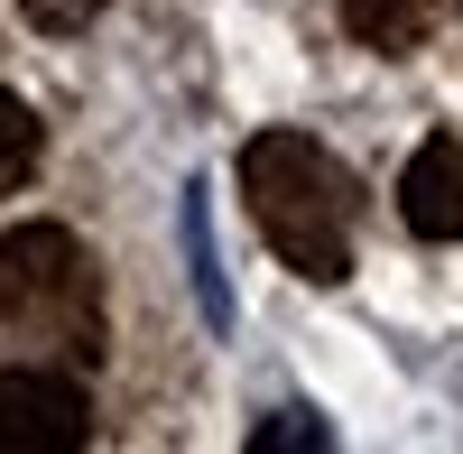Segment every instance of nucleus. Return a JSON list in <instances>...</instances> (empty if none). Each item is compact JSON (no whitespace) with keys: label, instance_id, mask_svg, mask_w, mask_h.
I'll return each instance as SVG.
<instances>
[{"label":"nucleus","instance_id":"obj_3","mask_svg":"<svg viewBox=\"0 0 463 454\" xmlns=\"http://www.w3.org/2000/svg\"><path fill=\"white\" fill-rule=\"evenodd\" d=\"M93 445V399L65 371H0V454H74Z\"/></svg>","mask_w":463,"mask_h":454},{"label":"nucleus","instance_id":"obj_6","mask_svg":"<svg viewBox=\"0 0 463 454\" xmlns=\"http://www.w3.org/2000/svg\"><path fill=\"white\" fill-rule=\"evenodd\" d=\"M37 158H47V130H37V111H28L10 84H0V195H10V185H28Z\"/></svg>","mask_w":463,"mask_h":454},{"label":"nucleus","instance_id":"obj_8","mask_svg":"<svg viewBox=\"0 0 463 454\" xmlns=\"http://www.w3.org/2000/svg\"><path fill=\"white\" fill-rule=\"evenodd\" d=\"M28 10V28H47V37H74V28H93L111 0H19Z\"/></svg>","mask_w":463,"mask_h":454},{"label":"nucleus","instance_id":"obj_4","mask_svg":"<svg viewBox=\"0 0 463 454\" xmlns=\"http://www.w3.org/2000/svg\"><path fill=\"white\" fill-rule=\"evenodd\" d=\"M399 213H408L417 241H463V139H454V130H436V139L408 158Z\"/></svg>","mask_w":463,"mask_h":454},{"label":"nucleus","instance_id":"obj_2","mask_svg":"<svg viewBox=\"0 0 463 454\" xmlns=\"http://www.w3.org/2000/svg\"><path fill=\"white\" fill-rule=\"evenodd\" d=\"M0 325L56 344L65 362L102 353V279L65 222H10L0 232Z\"/></svg>","mask_w":463,"mask_h":454},{"label":"nucleus","instance_id":"obj_1","mask_svg":"<svg viewBox=\"0 0 463 454\" xmlns=\"http://www.w3.org/2000/svg\"><path fill=\"white\" fill-rule=\"evenodd\" d=\"M241 204L260 241L288 260L297 279H353V222H362V176L306 130H260L241 148Z\"/></svg>","mask_w":463,"mask_h":454},{"label":"nucleus","instance_id":"obj_5","mask_svg":"<svg viewBox=\"0 0 463 454\" xmlns=\"http://www.w3.org/2000/svg\"><path fill=\"white\" fill-rule=\"evenodd\" d=\"M343 28H353L371 56H417L427 28H436V0H343Z\"/></svg>","mask_w":463,"mask_h":454},{"label":"nucleus","instance_id":"obj_7","mask_svg":"<svg viewBox=\"0 0 463 454\" xmlns=\"http://www.w3.org/2000/svg\"><path fill=\"white\" fill-rule=\"evenodd\" d=\"M297 445H334V436H325V418H306V408H288V418H269V427L250 436V454H297Z\"/></svg>","mask_w":463,"mask_h":454}]
</instances>
